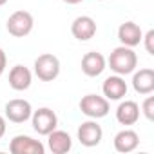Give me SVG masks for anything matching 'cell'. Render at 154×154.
Returning <instances> with one entry per match:
<instances>
[{
    "label": "cell",
    "mask_w": 154,
    "mask_h": 154,
    "mask_svg": "<svg viewBox=\"0 0 154 154\" xmlns=\"http://www.w3.org/2000/svg\"><path fill=\"white\" fill-rule=\"evenodd\" d=\"M107 65H109V69H111L114 74L127 76V74H132V72L136 71V67H138V56H136V53L132 51V47L118 45V47H114L112 53L109 54Z\"/></svg>",
    "instance_id": "1"
},
{
    "label": "cell",
    "mask_w": 154,
    "mask_h": 154,
    "mask_svg": "<svg viewBox=\"0 0 154 154\" xmlns=\"http://www.w3.org/2000/svg\"><path fill=\"white\" fill-rule=\"evenodd\" d=\"M33 26H35L33 15H31L29 11H24V9L15 11V13L8 18V22H6L8 33H9L11 36H15V38H24V36H27V35L33 31Z\"/></svg>",
    "instance_id": "2"
},
{
    "label": "cell",
    "mask_w": 154,
    "mask_h": 154,
    "mask_svg": "<svg viewBox=\"0 0 154 154\" xmlns=\"http://www.w3.org/2000/svg\"><path fill=\"white\" fill-rule=\"evenodd\" d=\"M80 111L87 118L100 120V118H105L109 114L111 105H109V100L105 96H100V94H85L80 100Z\"/></svg>",
    "instance_id": "3"
},
{
    "label": "cell",
    "mask_w": 154,
    "mask_h": 154,
    "mask_svg": "<svg viewBox=\"0 0 154 154\" xmlns=\"http://www.w3.org/2000/svg\"><path fill=\"white\" fill-rule=\"evenodd\" d=\"M35 74L42 82H53L60 74V60L53 53H44L35 60Z\"/></svg>",
    "instance_id": "4"
},
{
    "label": "cell",
    "mask_w": 154,
    "mask_h": 154,
    "mask_svg": "<svg viewBox=\"0 0 154 154\" xmlns=\"http://www.w3.org/2000/svg\"><path fill=\"white\" fill-rule=\"evenodd\" d=\"M31 123L35 132H38L40 136H47L51 131L56 129L58 125V116L53 109L49 107H40L38 111H33L31 114Z\"/></svg>",
    "instance_id": "5"
},
{
    "label": "cell",
    "mask_w": 154,
    "mask_h": 154,
    "mask_svg": "<svg viewBox=\"0 0 154 154\" xmlns=\"http://www.w3.org/2000/svg\"><path fill=\"white\" fill-rule=\"evenodd\" d=\"M102 138H103V129L93 118H89L87 122H84L78 127V141L84 147H96V145H100Z\"/></svg>",
    "instance_id": "6"
},
{
    "label": "cell",
    "mask_w": 154,
    "mask_h": 154,
    "mask_svg": "<svg viewBox=\"0 0 154 154\" xmlns=\"http://www.w3.org/2000/svg\"><path fill=\"white\" fill-rule=\"evenodd\" d=\"M11 154H44L45 147L40 140H35L26 134H17L9 143Z\"/></svg>",
    "instance_id": "7"
},
{
    "label": "cell",
    "mask_w": 154,
    "mask_h": 154,
    "mask_svg": "<svg viewBox=\"0 0 154 154\" xmlns=\"http://www.w3.org/2000/svg\"><path fill=\"white\" fill-rule=\"evenodd\" d=\"M6 120H9L11 123H24L31 118L33 114V107L27 100H22V98H15V100H9L6 103Z\"/></svg>",
    "instance_id": "8"
},
{
    "label": "cell",
    "mask_w": 154,
    "mask_h": 154,
    "mask_svg": "<svg viewBox=\"0 0 154 154\" xmlns=\"http://www.w3.org/2000/svg\"><path fill=\"white\" fill-rule=\"evenodd\" d=\"M107 69V60L98 51H89L82 58V72L89 78H96Z\"/></svg>",
    "instance_id": "9"
},
{
    "label": "cell",
    "mask_w": 154,
    "mask_h": 154,
    "mask_svg": "<svg viewBox=\"0 0 154 154\" xmlns=\"http://www.w3.org/2000/svg\"><path fill=\"white\" fill-rule=\"evenodd\" d=\"M102 93L109 102H118L127 96V82L123 80V76L112 74L109 78H105L102 85Z\"/></svg>",
    "instance_id": "10"
},
{
    "label": "cell",
    "mask_w": 154,
    "mask_h": 154,
    "mask_svg": "<svg viewBox=\"0 0 154 154\" xmlns=\"http://www.w3.org/2000/svg\"><path fill=\"white\" fill-rule=\"evenodd\" d=\"M71 33L76 40L80 42H87L91 40L94 35H96V22L87 17V15H82V17H76L71 24Z\"/></svg>",
    "instance_id": "11"
},
{
    "label": "cell",
    "mask_w": 154,
    "mask_h": 154,
    "mask_svg": "<svg viewBox=\"0 0 154 154\" xmlns=\"http://www.w3.org/2000/svg\"><path fill=\"white\" fill-rule=\"evenodd\" d=\"M141 38H143L141 27H140L138 24L131 22V20H129V22H123V24L118 27V40H120L122 45L136 47V45H140Z\"/></svg>",
    "instance_id": "12"
},
{
    "label": "cell",
    "mask_w": 154,
    "mask_h": 154,
    "mask_svg": "<svg viewBox=\"0 0 154 154\" xmlns=\"http://www.w3.org/2000/svg\"><path fill=\"white\" fill-rule=\"evenodd\" d=\"M33 82V74L26 65H15L9 71V87L13 91H27Z\"/></svg>",
    "instance_id": "13"
},
{
    "label": "cell",
    "mask_w": 154,
    "mask_h": 154,
    "mask_svg": "<svg viewBox=\"0 0 154 154\" xmlns=\"http://www.w3.org/2000/svg\"><path fill=\"white\" fill-rule=\"evenodd\" d=\"M132 89L138 94H150L154 91V71L145 67L132 72Z\"/></svg>",
    "instance_id": "14"
},
{
    "label": "cell",
    "mask_w": 154,
    "mask_h": 154,
    "mask_svg": "<svg viewBox=\"0 0 154 154\" xmlns=\"http://www.w3.org/2000/svg\"><path fill=\"white\" fill-rule=\"evenodd\" d=\"M140 120V105L132 100H125V102H120L118 109H116V122L120 125H134L136 122Z\"/></svg>",
    "instance_id": "15"
},
{
    "label": "cell",
    "mask_w": 154,
    "mask_h": 154,
    "mask_svg": "<svg viewBox=\"0 0 154 154\" xmlns=\"http://www.w3.org/2000/svg\"><path fill=\"white\" fill-rule=\"evenodd\" d=\"M47 147L53 154H65L72 149V140L69 132L54 129L47 134Z\"/></svg>",
    "instance_id": "16"
},
{
    "label": "cell",
    "mask_w": 154,
    "mask_h": 154,
    "mask_svg": "<svg viewBox=\"0 0 154 154\" xmlns=\"http://www.w3.org/2000/svg\"><path fill=\"white\" fill-rule=\"evenodd\" d=\"M138 145H140V136L132 129H123L114 136V149L118 152H122V154L136 150Z\"/></svg>",
    "instance_id": "17"
},
{
    "label": "cell",
    "mask_w": 154,
    "mask_h": 154,
    "mask_svg": "<svg viewBox=\"0 0 154 154\" xmlns=\"http://www.w3.org/2000/svg\"><path fill=\"white\" fill-rule=\"evenodd\" d=\"M140 112H143V116H145L149 122L154 120V96H149V94H147V98H145L143 103H141V111H140Z\"/></svg>",
    "instance_id": "18"
},
{
    "label": "cell",
    "mask_w": 154,
    "mask_h": 154,
    "mask_svg": "<svg viewBox=\"0 0 154 154\" xmlns=\"http://www.w3.org/2000/svg\"><path fill=\"white\" fill-rule=\"evenodd\" d=\"M141 42L145 44V49H147V53H149V54H154V29H149V31L143 35Z\"/></svg>",
    "instance_id": "19"
},
{
    "label": "cell",
    "mask_w": 154,
    "mask_h": 154,
    "mask_svg": "<svg viewBox=\"0 0 154 154\" xmlns=\"http://www.w3.org/2000/svg\"><path fill=\"white\" fill-rule=\"evenodd\" d=\"M6 65H8V56H6L4 49L0 47V76L4 74V71H6Z\"/></svg>",
    "instance_id": "20"
},
{
    "label": "cell",
    "mask_w": 154,
    "mask_h": 154,
    "mask_svg": "<svg viewBox=\"0 0 154 154\" xmlns=\"http://www.w3.org/2000/svg\"><path fill=\"white\" fill-rule=\"evenodd\" d=\"M6 129H8V125H6V118H4V116H0V140L4 138Z\"/></svg>",
    "instance_id": "21"
},
{
    "label": "cell",
    "mask_w": 154,
    "mask_h": 154,
    "mask_svg": "<svg viewBox=\"0 0 154 154\" xmlns=\"http://www.w3.org/2000/svg\"><path fill=\"white\" fill-rule=\"evenodd\" d=\"M62 2H65V4H71V6H74V4H80V2H84V0H62Z\"/></svg>",
    "instance_id": "22"
},
{
    "label": "cell",
    "mask_w": 154,
    "mask_h": 154,
    "mask_svg": "<svg viewBox=\"0 0 154 154\" xmlns=\"http://www.w3.org/2000/svg\"><path fill=\"white\" fill-rule=\"evenodd\" d=\"M8 4V0H0V8H2V6H6Z\"/></svg>",
    "instance_id": "23"
},
{
    "label": "cell",
    "mask_w": 154,
    "mask_h": 154,
    "mask_svg": "<svg viewBox=\"0 0 154 154\" xmlns=\"http://www.w3.org/2000/svg\"><path fill=\"white\" fill-rule=\"evenodd\" d=\"M98 2H105V0H98Z\"/></svg>",
    "instance_id": "24"
}]
</instances>
